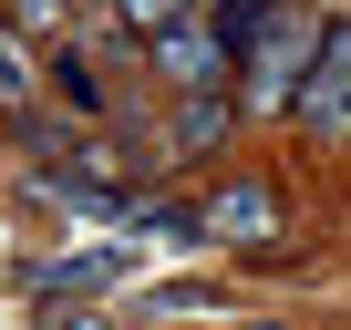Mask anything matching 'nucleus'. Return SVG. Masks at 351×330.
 Instances as JSON below:
<instances>
[{
  "mask_svg": "<svg viewBox=\"0 0 351 330\" xmlns=\"http://www.w3.org/2000/svg\"><path fill=\"white\" fill-rule=\"evenodd\" d=\"M197 217H207V248H228V258H269V268H300V258H289L279 176H248V165H228V176L197 196Z\"/></svg>",
  "mask_w": 351,
  "mask_h": 330,
  "instance_id": "obj_1",
  "label": "nucleus"
},
{
  "mask_svg": "<svg viewBox=\"0 0 351 330\" xmlns=\"http://www.w3.org/2000/svg\"><path fill=\"white\" fill-rule=\"evenodd\" d=\"M320 31H330V11H289L258 31V52L238 62V114H300V83H310V62H320Z\"/></svg>",
  "mask_w": 351,
  "mask_h": 330,
  "instance_id": "obj_2",
  "label": "nucleus"
},
{
  "mask_svg": "<svg viewBox=\"0 0 351 330\" xmlns=\"http://www.w3.org/2000/svg\"><path fill=\"white\" fill-rule=\"evenodd\" d=\"M310 144H330V155H351V11H330V31H320V62H310V83H300V114H289Z\"/></svg>",
  "mask_w": 351,
  "mask_h": 330,
  "instance_id": "obj_3",
  "label": "nucleus"
},
{
  "mask_svg": "<svg viewBox=\"0 0 351 330\" xmlns=\"http://www.w3.org/2000/svg\"><path fill=\"white\" fill-rule=\"evenodd\" d=\"M145 73H155L165 93H217V83H238V62H228V42H217L207 11H197V21H176V31L145 52Z\"/></svg>",
  "mask_w": 351,
  "mask_h": 330,
  "instance_id": "obj_4",
  "label": "nucleus"
},
{
  "mask_svg": "<svg viewBox=\"0 0 351 330\" xmlns=\"http://www.w3.org/2000/svg\"><path fill=\"white\" fill-rule=\"evenodd\" d=\"M228 134H238V83H217V93H165V165H207V155H228Z\"/></svg>",
  "mask_w": 351,
  "mask_h": 330,
  "instance_id": "obj_5",
  "label": "nucleus"
},
{
  "mask_svg": "<svg viewBox=\"0 0 351 330\" xmlns=\"http://www.w3.org/2000/svg\"><path fill=\"white\" fill-rule=\"evenodd\" d=\"M124 268H134L124 248H62V258L21 268V289H32V299H93V289H114Z\"/></svg>",
  "mask_w": 351,
  "mask_h": 330,
  "instance_id": "obj_6",
  "label": "nucleus"
},
{
  "mask_svg": "<svg viewBox=\"0 0 351 330\" xmlns=\"http://www.w3.org/2000/svg\"><path fill=\"white\" fill-rule=\"evenodd\" d=\"M42 93H52V73H42V52H32V42L11 31V21H0V124H11V114H32Z\"/></svg>",
  "mask_w": 351,
  "mask_h": 330,
  "instance_id": "obj_7",
  "label": "nucleus"
},
{
  "mask_svg": "<svg viewBox=\"0 0 351 330\" xmlns=\"http://www.w3.org/2000/svg\"><path fill=\"white\" fill-rule=\"evenodd\" d=\"M0 21H11L32 52H62V42L83 31V11H73V0H0Z\"/></svg>",
  "mask_w": 351,
  "mask_h": 330,
  "instance_id": "obj_8",
  "label": "nucleus"
},
{
  "mask_svg": "<svg viewBox=\"0 0 351 330\" xmlns=\"http://www.w3.org/2000/svg\"><path fill=\"white\" fill-rule=\"evenodd\" d=\"M197 11L217 21V42H228V62H248V52H258V31H269L279 11H289V0H197Z\"/></svg>",
  "mask_w": 351,
  "mask_h": 330,
  "instance_id": "obj_9",
  "label": "nucleus"
},
{
  "mask_svg": "<svg viewBox=\"0 0 351 330\" xmlns=\"http://www.w3.org/2000/svg\"><path fill=\"white\" fill-rule=\"evenodd\" d=\"M176 21H197V0H114V31H124L134 52H155Z\"/></svg>",
  "mask_w": 351,
  "mask_h": 330,
  "instance_id": "obj_10",
  "label": "nucleus"
},
{
  "mask_svg": "<svg viewBox=\"0 0 351 330\" xmlns=\"http://www.w3.org/2000/svg\"><path fill=\"white\" fill-rule=\"evenodd\" d=\"M42 330H114V320H104L93 299H52V309H42Z\"/></svg>",
  "mask_w": 351,
  "mask_h": 330,
  "instance_id": "obj_11",
  "label": "nucleus"
},
{
  "mask_svg": "<svg viewBox=\"0 0 351 330\" xmlns=\"http://www.w3.org/2000/svg\"><path fill=\"white\" fill-rule=\"evenodd\" d=\"M73 11H104V21H114V0H73Z\"/></svg>",
  "mask_w": 351,
  "mask_h": 330,
  "instance_id": "obj_12",
  "label": "nucleus"
},
{
  "mask_svg": "<svg viewBox=\"0 0 351 330\" xmlns=\"http://www.w3.org/2000/svg\"><path fill=\"white\" fill-rule=\"evenodd\" d=\"M238 330H279V320H238Z\"/></svg>",
  "mask_w": 351,
  "mask_h": 330,
  "instance_id": "obj_13",
  "label": "nucleus"
}]
</instances>
